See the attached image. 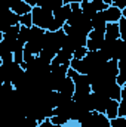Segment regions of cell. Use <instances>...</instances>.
I'll use <instances>...</instances> for the list:
<instances>
[{
  "label": "cell",
  "instance_id": "44dd1931",
  "mask_svg": "<svg viewBox=\"0 0 126 127\" xmlns=\"http://www.w3.org/2000/svg\"><path fill=\"white\" fill-rule=\"evenodd\" d=\"M86 53H88L86 46H82V47H77V49L73 52V58H74V59H82V58L86 56Z\"/></svg>",
  "mask_w": 126,
  "mask_h": 127
},
{
  "label": "cell",
  "instance_id": "484cf974",
  "mask_svg": "<svg viewBox=\"0 0 126 127\" xmlns=\"http://www.w3.org/2000/svg\"><path fill=\"white\" fill-rule=\"evenodd\" d=\"M82 0H64V4H71V3H80Z\"/></svg>",
  "mask_w": 126,
  "mask_h": 127
},
{
  "label": "cell",
  "instance_id": "cb8c5ba5",
  "mask_svg": "<svg viewBox=\"0 0 126 127\" xmlns=\"http://www.w3.org/2000/svg\"><path fill=\"white\" fill-rule=\"evenodd\" d=\"M111 4L116 6V7H119L120 10L126 9V0H111Z\"/></svg>",
  "mask_w": 126,
  "mask_h": 127
},
{
  "label": "cell",
  "instance_id": "7c38bea8",
  "mask_svg": "<svg viewBox=\"0 0 126 127\" xmlns=\"http://www.w3.org/2000/svg\"><path fill=\"white\" fill-rule=\"evenodd\" d=\"M125 46L126 41H123L122 38H117L113 44V56L111 59H116V61H120L122 58H125Z\"/></svg>",
  "mask_w": 126,
  "mask_h": 127
},
{
  "label": "cell",
  "instance_id": "277c9868",
  "mask_svg": "<svg viewBox=\"0 0 126 127\" xmlns=\"http://www.w3.org/2000/svg\"><path fill=\"white\" fill-rule=\"evenodd\" d=\"M79 127H110V120L105 117V114L92 111L89 117L79 124Z\"/></svg>",
  "mask_w": 126,
  "mask_h": 127
},
{
  "label": "cell",
  "instance_id": "83f0119b",
  "mask_svg": "<svg viewBox=\"0 0 126 127\" xmlns=\"http://www.w3.org/2000/svg\"><path fill=\"white\" fill-rule=\"evenodd\" d=\"M1 38H3V32H0V41H1Z\"/></svg>",
  "mask_w": 126,
  "mask_h": 127
},
{
  "label": "cell",
  "instance_id": "8fae6325",
  "mask_svg": "<svg viewBox=\"0 0 126 127\" xmlns=\"http://www.w3.org/2000/svg\"><path fill=\"white\" fill-rule=\"evenodd\" d=\"M120 38V32H119V25L117 22H108L105 25V32H104V40L107 41H114Z\"/></svg>",
  "mask_w": 126,
  "mask_h": 127
},
{
  "label": "cell",
  "instance_id": "4fadbf2b",
  "mask_svg": "<svg viewBox=\"0 0 126 127\" xmlns=\"http://www.w3.org/2000/svg\"><path fill=\"white\" fill-rule=\"evenodd\" d=\"M63 4H64V0H37L36 1V6H39L42 9H48L51 12H54L55 9H58Z\"/></svg>",
  "mask_w": 126,
  "mask_h": 127
},
{
  "label": "cell",
  "instance_id": "9c48e42d",
  "mask_svg": "<svg viewBox=\"0 0 126 127\" xmlns=\"http://www.w3.org/2000/svg\"><path fill=\"white\" fill-rule=\"evenodd\" d=\"M57 92H58L60 95L65 96V97H73V93H74V83H73V80H71L68 75L60 83Z\"/></svg>",
  "mask_w": 126,
  "mask_h": 127
},
{
  "label": "cell",
  "instance_id": "7a4b0ae2",
  "mask_svg": "<svg viewBox=\"0 0 126 127\" xmlns=\"http://www.w3.org/2000/svg\"><path fill=\"white\" fill-rule=\"evenodd\" d=\"M31 21L34 27H39L45 31H57L60 30L54 21V15L51 10L48 9H42L39 6H34L31 7Z\"/></svg>",
  "mask_w": 126,
  "mask_h": 127
},
{
  "label": "cell",
  "instance_id": "7402d4cb",
  "mask_svg": "<svg viewBox=\"0 0 126 127\" xmlns=\"http://www.w3.org/2000/svg\"><path fill=\"white\" fill-rule=\"evenodd\" d=\"M16 0H0V9H10Z\"/></svg>",
  "mask_w": 126,
  "mask_h": 127
},
{
  "label": "cell",
  "instance_id": "d6986e66",
  "mask_svg": "<svg viewBox=\"0 0 126 127\" xmlns=\"http://www.w3.org/2000/svg\"><path fill=\"white\" fill-rule=\"evenodd\" d=\"M110 127H126V117H116L110 120Z\"/></svg>",
  "mask_w": 126,
  "mask_h": 127
},
{
  "label": "cell",
  "instance_id": "6da1fadb",
  "mask_svg": "<svg viewBox=\"0 0 126 127\" xmlns=\"http://www.w3.org/2000/svg\"><path fill=\"white\" fill-rule=\"evenodd\" d=\"M64 37H65V32L63 31V28L57 30V31H46L45 37H43V46L39 53V58L46 62H51L54 59V56L61 50Z\"/></svg>",
  "mask_w": 126,
  "mask_h": 127
},
{
  "label": "cell",
  "instance_id": "ba28073f",
  "mask_svg": "<svg viewBox=\"0 0 126 127\" xmlns=\"http://www.w3.org/2000/svg\"><path fill=\"white\" fill-rule=\"evenodd\" d=\"M101 16L104 18V21L108 24V22H117L120 18H122V10L116 6H108L107 9H104L101 12Z\"/></svg>",
  "mask_w": 126,
  "mask_h": 127
},
{
  "label": "cell",
  "instance_id": "52a82bcc",
  "mask_svg": "<svg viewBox=\"0 0 126 127\" xmlns=\"http://www.w3.org/2000/svg\"><path fill=\"white\" fill-rule=\"evenodd\" d=\"M91 96H92V111L104 114L105 106H107L110 97L107 95H104V93H95V92H92Z\"/></svg>",
  "mask_w": 126,
  "mask_h": 127
},
{
  "label": "cell",
  "instance_id": "2e32d148",
  "mask_svg": "<svg viewBox=\"0 0 126 127\" xmlns=\"http://www.w3.org/2000/svg\"><path fill=\"white\" fill-rule=\"evenodd\" d=\"M80 10H82V13H83L85 16H88L89 19H92V16L96 13L92 1H89V0H82V1H80Z\"/></svg>",
  "mask_w": 126,
  "mask_h": 127
},
{
  "label": "cell",
  "instance_id": "ffe728a7",
  "mask_svg": "<svg viewBox=\"0 0 126 127\" xmlns=\"http://www.w3.org/2000/svg\"><path fill=\"white\" fill-rule=\"evenodd\" d=\"M19 25H22V27H31V25H33L31 13H25V15H21V16H19Z\"/></svg>",
  "mask_w": 126,
  "mask_h": 127
},
{
  "label": "cell",
  "instance_id": "30bf717a",
  "mask_svg": "<svg viewBox=\"0 0 126 127\" xmlns=\"http://www.w3.org/2000/svg\"><path fill=\"white\" fill-rule=\"evenodd\" d=\"M71 59H73V55H71L70 52L61 49V50L54 56V59L51 61V68H55V66H60V65H68Z\"/></svg>",
  "mask_w": 126,
  "mask_h": 127
},
{
  "label": "cell",
  "instance_id": "3957f363",
  "mask_svg": "<svg viewBox=\"0 0 126 127\" xmlns=\"http://www.w3.org/2000/svg\"><path fill=\"white\" fill-rule=\"evenodd\" d=\"M67 75L73 80L74 83V93H73V97L74 96H80V95H88L91 93V84L88 81V77L85 74H79L77 71L71 69L68 66V71H67Z\"/></svg>",
  "mask_w": 126,
  "mask_h": 127
},
{
  "label": "cell",
  "instance_id": "8992f818",
  "mask_svg": "<svg viewBox=\"0 0 126 127\" xmlns=\"http://www.w3.org/2000/svg\"><path fill=\"white\" fill-rule=\"evenodd\" d=\"M70 13H71V7H70V4H63V6H60L58 9H55V10L52 12V15H54V21H55V24H57V27H58L60 30L64 27V24L68 21Z\"/></svg>",
  "mask_w": 126,
  "mask_h": 127
},
{
  "label": "cell",
  "instance_id": "5bb4252c",
  "mask_svg": "<svg viewBox=\"0 0 126 127\" xmlns=\"http://www.w3.org/2000/svg\"><path fill=\"white\" fill-rule=\"evenodd\" d=\"M10 10H12L13 13H16L18 16H21V15L30 13V12H31V6H28V4H27L25 1H22V0H16L15 4L10 7Z\"/></svg>",
  "mask_w": 126,
  "mask_h": 127
},
{
  "label": "cell",
  "instance_id": "9a60e30c",
  "mask_svg": "<svg viewBox=\"0 0 126 127\" xmlns=\"http://www.w3.org/2000/svg\"><path fill=\"white\" fill-rule=\"evenodd\" d=\"M117 108H119V100L110 99L108 103H107V106H105V111H104L105 117H107L108 120L116 118V117H117Z\"/></svg>",
  "mask_w": 126,
  "mask_h": 127
},
{
  "label": "cell",
  "instance_id": "d4e9b609",
  "mask_svg": "<svg viewBox=\"0 0 126 127\" xmlns=\"http://www.w3.org/2000/svg\"><path fill=\"white\" fill-rule=\"evenodd\" d=\"M22 1H25V3H27L28 6L34 7V6H36V1H37V0H22Z\"/></svg>",
  "mask_w": 126,
  "mask_h": 127
},
{
  "label": "cell",
  "instance_id": "e0dca14e",
  "mask_svg": "<svg viewBox=\"0 0 126 127\" xmlns=\"http://www.w3.org/2000/svg\"><path fill=\"white\" fill-rule=\"evenodd\" d=\"M28 38H30V27H22L21 25V28H19V32H18V40H21L24 44L28 41Z\"/></svg>",
  "mask_w": 126,
  "mask_h": 127
},
{
  "label": "cell",
  "instance_id": "ac0fdd59",
  "mask_svg": "<svg viewBox=\"0 0 126 127\" xmlns=\"http://www.w3.org/2000/svg\"><path fill=\"white\" fill-rule=\"evenodd\" d=\"M19 28H21L19 24H16V25H10V27L6 28V31L3 32V34H4V35H10V37H18Z\"/></svg>",
  "mask_w": 126,
  "mask_h": 127
},
{
  "label": "cell",
  "instance_id": "4316f807",
  "mask_svg": "<svg viewBox=\"0 0 126 127\" xmlns=\"http://www.w3.org/2000/svg\"><path fill=\"white\" fill-rule=\"evenodd\" d=\"M0 65H1V47H0Z\"/></svg>",
  "mask_w": 126,
  "mask_h": 127
},
{
  "label": "cell",
  "instance_id": "5b68a950",
  "mask_svg": "<svg viewBox=\"0 0 126 127\" xmlns=\"http://www.w3.org/2000/svg\"><path fill=\"white\" fill-rule=\"evenodd\" d=\"M104 32L105 30H98V28H92L88 37H86V49L88 50H99L104 41Z\"/></svg>",
  "mask_w": 126,
  "mask_h": 127
},
{
  "label": "cell",
  "instance_id": "603a6c76",
  "mask_svg": "<svg viewBox=\"0 0 126 127\" xmlns=\"http://www.w3.org/2000/svg\"><path fill=\"white\" fill-rule=\"evenodd\" d=\"M37 127H64V126H58V124H52L49 118H45L43 121H40V123L37 124Z\"/></svg>",
  "mask_w": 126,
  "mask_h": 127
}]
</instances>
